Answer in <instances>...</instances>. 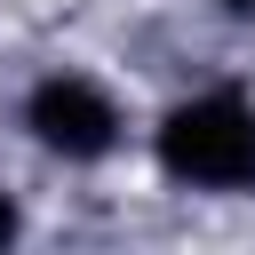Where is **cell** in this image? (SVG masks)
<instances>
[{"instance_id":"6da1fadb","label":"cell","mask_w":255,"mask_h":255,"mask_svg":"<svg viewBox=\"0 0 255 255\" xmlns=\"http://www.w3.org/2000/svg\"><path fill=\"white\" fill-rule=\"evenodd\" d=\"M159 167L191 191H255V104L207 88L159 120Z\"/></svg>"},{"instance_id":"7a4b0ae2","label":"cell","mask_w":255,"mask_h":255,"mask_svg":"<svg viewBox=\"0 0 255 255\" xmlns=\"http://www.w3.org/2000/svg\"><path fill=\"white\" fill-rule=\"evenodd\" d=\"M24 128L56 151V159H104L120 143V104L80 80V72H48L32 96H24Z\"/></svg>"},{"instance_id":"3957f363","label":"cell","mask_w":255,"mask_h":255,"mask_svg":"<svg viewBox=\"0 0 255 255\" xmlns=\"http://www.w3.org/2000/svg\"><path fill=\"white\" fill-rule=\"evenodd\" d=\"M8 239H16V199L0 191V247H8Z\"/></svg>"},{"instance_id":"277c9868","label":"cell","mask_w":255,"mask_h":255,"mask_svg":"<svg viewBox=\"0 0 255 255\" xmlns=\"http://www.w3.org/2000/svg\"><path fill=\"white\" fill-rule=\"evenodd\" d=\"M223 8H231V16H255V0H223Z\"/></svg>"}]
</instances>
